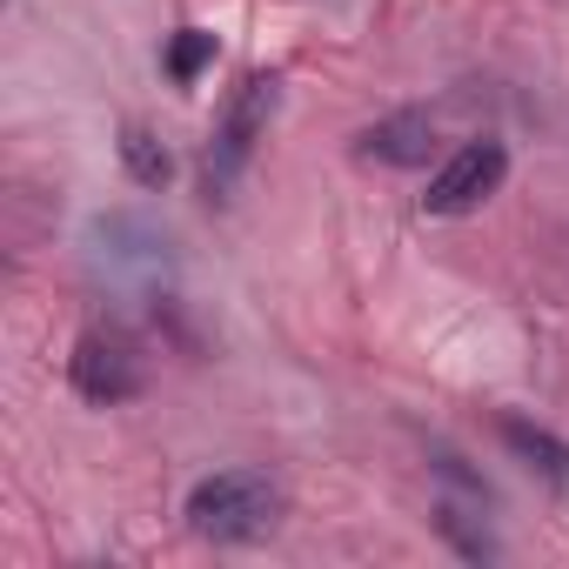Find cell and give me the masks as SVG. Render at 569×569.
<instances>
[{
	"instance_id": "1",
	"label": "cell",
	"mask_w": 569,
	"mask_h": 569,
	"mask_svg": "<svg viewBox=\"0 0 569 569\" xmlns=\"http://www.w3.org/2000/svg\"><path fill=\"white\" fill-rule=\"evenodd\" d=\"M181 516L201 542H254L281 522V489L261 469H214L188 489Z\"/></svg>"
},
{
	"instance_id": "2",
	"label": "cell",
	"mask_w": 569,
	"mask_h": 569,
	"mask_svg": "<svg viewBox=\"0 0 569 569\" xmlns=\"http://www.w3.org/2000/svg\"><path fill=\"white\" fill-rule=\"evenodd\" d=\"M268 114H274V81H268V74H248V81H241V94L228 101V114H221L214 141H208V194H221V188L248 168V154H254V141H261V128H268Z\"/></svg>"
},
{
	"instance_id": "3",
	"label": "cell",
	"mask_w": 569,
	"mask_h": 569,
	"mask_svg": "<svg viewBox=\"0 0 569 569\" xmlns=\"http://www.w3.org/2000/svg\"><path fill=\"white\" fill-rule=\"evenodd\" d=\"M502 174H509L502 141H469V148H456V154L429 174L422 208H429V214H469V208H482V201L502 188Z\"/></svg>"
},
{
	"instance_id": "4",
	"label": "cell",
	"mask_w": 569,
	"mask_h": 569,
	"mask_svg": "<svg viewBox=\"0 0 569 569\" xmlns=\"http://www.w3.org/2000/svg\"><path fill=\"white\" fill-rule=\"evenodd\" d=\"M68 376H74V389H81L88 402H128V396L141 389V362H134V349H128L121 336H108V329H88V336L74 342Z\"/></svg>"
},
{
	"instance_id": "5",
	"label": "cell",
	"mask_w": 569,
	"mask_h": 569,
	"mask_svg": "<svg viewBox=\"0 0 569 569\" xmlns=\"http://www.w3.org/2000/svg\"><path fill=\"white\" fill-rule=\"evenodd\" d=\"M429 148H436V121L416 114V108L409 114H389V121H376V128L356 134V154L362 161H382V168H422Z\"/></svg>"
},
{
	"instance_id": "6",
	"label": "cell",
	"mask_w": 569,
	"mask_h": 569,
	"mask_svg": "<svg viewBox=\"0 0 569 569\" xmlns=\"http://www.w3.org/2000/svg\"><path fill=\"white\" fill-rule=\"evenodd\" d=\"M121 161H128V174H134L141 188H161V181L174 174V161H168V148H161V141H154L148 128H134V121L121 128Z\"/></svg>"
},
{
	"instance_id": "7",
	"label": "cell",
	"mask_w": 569,
	"mask_h": 569,
	"mask_svg": "<svg viewBox=\"0 0 569 569\" xmlns=\"http://www.w3.org/2000/svg\"><path fill=\"white\" fill-rule=\"evenodd\" d=\"M502 436H509V449H516V456H529L536 469H549L556 482H569V442H556L549 429H529V422H516V416L502 422Z\"/></svg>"
},
{
	"instance_id": "8",
	"label": "cell",
	"mask_w": 569,
	"mask_h": 569,
	"mask_svg": "<svg viewBox=\"0 0 569 569\" xmlns=\"http://www.w3.org/2000/svg\"><path fill=\"white\" fill-rule=\"evenodd\" d=\"M214 61V34H201V28H181L174 34V48H168V74L188 88V81H201V68Z\"/></svg>"
},
{
	"instance_id": "9",
	"label": "cell",
	"mask_w": 569,
	"mask_h": 569,
	"mask_svg": "<svg viewBox=\"0 0 569 569\" xmlns=\"http://www.w3.org/2000/svg\"><path fill=\"white\" fill-rule=\"evenodd\" d=\"M442 536H456V549H462V556H476V562H482V556H496V542H489V536H476V529H462V509H449V502H442Z\"/></svg>"
}]
</instances>
